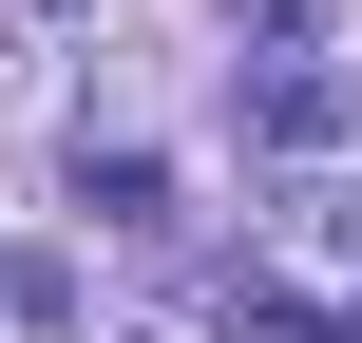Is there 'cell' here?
Wrapping results in <instances>:
<instances>
[{
  "label": "cell",
  "mask_w": 362,
  "mask_h": 343,
  "mask_svg": "<svg viewBox=\"0 0 362 343\" xmlns=\"http://www.w3.org/2000/svg\"><path fill=\"white\" fill-rule=\"evenodd\" d=\"M38 19H76V0H38Z\"/></svg>",
  "instance_id": "3957f363"
},
{
  "label": "cell",
  "mask_w": 362,
  "mask_h": 343,
  "mask_svg": "<svg viewBox=\"0 0 362 343\" xmlns=\"http://www.w3.org/2000/svg\"><path fill=\"white\" fill-rule=\"evenodd\" d=\"M248 134H267V153H305V134H344V76H305V57H286V76H248Z\"/></svg>",
  "instance_id": "6da1fadb"
},
{
  "label": "cell",
  "mask_w": 362,
  "mask_h": 343,
  "mask_svg": "<svg viewBox=\"0 0 362 343\" xmlns=\"http://www.w3.org/2000/svg\"><path fill=\"white\" fill-rule=\"evenodd\" d=\"M76 191H95V229H172V172H153V153H95V134H76Z\"/></svg>",
  "instance_id": "7a4b0ae2"
}]
</instances>
